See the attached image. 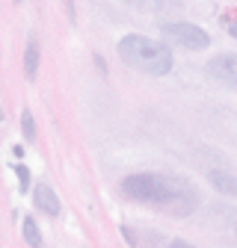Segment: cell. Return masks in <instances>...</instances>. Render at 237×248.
<instances>
[{
  "instance_id": "1",
  "label": "cell",
  "mask_w": 237,
  "mask_h": 248,
  "mask_svg": "<svg viewBox=\"0 0 237 248\" xmlns=\"http://www.w3.org/2000/svg\"><path fill=\"white\" fill-rule=\"evenodd\" d=\"M122 192H125L131 201H139V204L169 207V210L178 213V216L196 210V204H199V195L190 189L184 180L166 177V174H157V171L128 174V177L122 180Z\"/></svg>"
},
{
  "instance_id": "2",
  "label": "cell",
  "mask_w": 237,
  "mask_h": 248,
  "mask_svg": "<svg viewBox=\"0 0 237 248\" xmlns=\"http://www.w3.org/2000/svg\"><path fill=\"white\" fill-rule=\"evenodd\" d=\"M116 50H118V59H122L125 65H131L134 71H142L148 77H166L175 65V56L166 47V42L148 39V36H139V33L118 39Z\"/></svg>"
},
{
  "instance_id": "3",
  "label": "cell",
  "mask_w": 237,
  "mask_h": 248,
  "mask_svg": "<svg viewBox=\"0 0 237 248\" xmlns=\"http://www.w3.org/2000/svg\"><path fill=\"white\" fill-rule=\"evenodd\" d=\"M160 36L184 50H204L211 47V36L204 33L199 24H190V21H169V24H160Z\"/></svg>"
},
{
  "instance_id": "4",
  "label": "cell",
  "mask_w": 237,
  "mask_h": 248,
  "mask_svg": "<svg viewBox=\"0 0 237 248\" xmlns=\"http://www.w3.org/2000/svg\"><path fill=\"white\" fill-rule=\"evenodd\" d=\"M204 74L220 86L237 89V53H220L204 65Z\"/></svg>"
},
{
  "instance_id": "5",
  "label": "cell",
  "mask_w": 237,
  "mask_h": 248,
  "mask_svg": "<svg viewBox=\"0 0 237 248\" xmlns=\"http://www.w3.org/2000/svg\"><path fill=\"white\" fill-rule=\"evenodd\" d=\"M33 201H36V207H39L45 216H56V213H59V198H56V192L51 189L48 183H39V186H36Z\"/></svg>"
},
{
  "instance_id": "6",
  "label": "cell",
  "mask_w": 237,
  "mask_h": 248,
  "mask_svg": "<svg viewBox=\"0 0 237 248\" xmlns=\"http://www.w3.org/2000/svg\"><path fill=\"white\" fill-rule=\"evenodd\" d=\"M39 59H42L39 39H36V36H30V39H27V47H24V71H27L30 80H33L36 71H39Z\"/></svg>"
},
{
  "instance_id": "7",
  "label": "cell",
  "mask_w": 237,
  "mask_h": 248,
  "mask_svg": "<svg viewBox=\"0 0 237 248\" xmlns=\"http://www.w3.org/2000/svg\"><path fill=\"white\" fill-rule=\"evenodd\" d=\"M207 180H211L220 192H225V195H237V180H234V174H228V171H222V169H214L211 174H207Z\"/></svg>"
},
{
  "instance_id": "8",
  "label": "cell",
  "mask_w": 237,
  "mask_h": 248,
  "mask_svg": "<svg viewBox=\"0 0 237 248\" xmlns=\"http://www.w3.org/2000/svg\"><path fill=\"white\" fill-rule=\"evenodd\" d=\"M24 239L30 242V245H42V233H39V228H36V222L30 219H24Z\"/></svg>"
},
{
  "instance_id": "9",
  "label": "cell",
  "mask_w": 237,
  "mask_h": 248,
  "mask_svg": "<svg viewBox=\"0 0 237 248\" xmlns=\"http://www.w3.org/2000/svg\"><path fill=\"white\" fill-rule=\"evenodd\" d=\"M21 130H24V139H36V121H33V112L30 109L21 112Z\"/></svg>"
},
{
  "instance_id": "10",
  "label": "cell",
  "mask_w": 237,
  "mask_h": 248,
  "mask_svg": "<svg viewBox=\"0 0 237 248\" xmlns=\"http://www.w3.org/2000/svg\"><path fill=\"white\" fill-rule=\"evenodd\" d=\"M15 174H18V186H21V189H30V183H33L30 169H27V166H15Z\"/></svg>"
}]
</instances>
